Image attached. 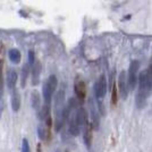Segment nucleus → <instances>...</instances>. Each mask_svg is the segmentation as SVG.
<instances>
[{"label":"nucleus","mask_w":152,"mask_h":152,"mask_svg":"<svg viewBox=\"0 0 152 152\" xmlns=\"http://www.w3.org/2000/svg\"><path fill=\"white\" fill-rule=\"evenodd\" d=\"M118 92L119 95L123 100H126L127 96H128V85H127V77H126V72H121L118 77Z\"/></svg>","instance_id":"7ed1b4c3"},{"label":"nucleus","mask_w":152,"mask_h":152,"mask_svg":"<svg viewBox=\"0 0 152 152\" xmlns=\"http://www.w3.org/2000/svg\"><path fill=\"white\" fill-rule=\"evenodd\" d=\"M35 63V55H34V51L30 50L28 51V65L33 66V64Z\"/></svg>","instance_id":"4be33fe9"},{"label":"nucleus","mask_w":152,"mask_h":152,"mask_svg":"<svg viewBox=\"0 0 152 152\" xmlns=\"http://www.w3.org/2000/svg\"><path fill=\"white\" fill-rule=\"evenodd\" d=\"M12 109L14 113H17L20 108V95H19L18 90L15 89L13 90V94H12Z\"/></svg>","instance_id":"6e6552de"},{"label":"nucleus","mask_w":152,"mask_h":152,"mask_svg":"<svg viewBox=\"0 0 152 152\" xmlns=\"http://www.w3.org/2000/svg\"><path fill=\"white\" fill-rule=\"evenodd\" d=\"M50 117V104H43L40 113H39V119L40 121H45Z\"/></svg>","instance_id":"4468645a"},{"label":"nucleus","mask_w":152,"mask_h":152,"mask_svg":"<svg viewBox=\"0 0 152 152\" xmlns=\"http://www.w3.org/2000/svg\"><path fill=\"white\" fill-rule=\"evenodd\" d=\"M8 56H9V59H10V61L15 65H18L20 63V58H22V55H20V52L19 50L17 49H10L9 50V53H8Z\"/></svg>","instance_id":"ddd939ff"},{"label":"nucleus","mask_w":152,"mask_h":152,"mask_svg":"<svg viewBox=\"0 0 152 152\" xmlns=\"http://www.w3.org/2000/svg\"><path fill=\"white\" fill-rule=\"evenodd\" d=\"M42 92H43V99H45V104H50L51 102V98H52V93H51L50 89L47 84V81L43 84V88H42Z\"/></svg>","instance_id":"2eb2a0df"},{"label":"nucleus","mask_w":152,"mask_h":152,"mask_svg":"<svg viewBox=\"0 0 152 152\" xmlns=\"http://www.w3.org/2000/svg\"><path fill=\"white\" fill-rule=\"evenodd\" d=\"M146 72V77H148V82L150 84V86L152 88V65L149 66V68L145 69Z\"/></svg>","instance_id":"412c9836"},{"label":"nucleus","mask_w":152,"mask_h":152,"mask_svg":"<svg viewBox=\"0 0 152 152\" xmlns=\"http://www.w3.org/2000/svg\"><path fill=\"white\" fill-rule=\"evenodd\" d=\"M40 104H41L40 93H39V91L34 90V91H32V93H31V106L33 109L40 110Z\"/></svg>","instance_id":"f8f14e48"},{"label":"nucleus","mask_w":152,"mask_h":152,"mask_svg":"<svg viewBox=\"0 0 152 152\" xmlns=\"http://www.w3.org/2000/svg\"><path fill=\"white\" fill-rule=\"evenodd\" d=\"M31 74L32 84L33 85H38L40 83V75H41V63L40 61H35L33 64Z\"/></svg>","instance_id":"423d86ee"},{"label":"nucleus","mask_w":152,"mask_h":152,"mask_svg":"<svg viewBox=\"0 0 152 152\" xmlns=\"http://www.w3.org/2000/svg\"><path fill=\"white\" fill-rule=\"evenodd\" d=\"M98 108H99V110H100V114L102 116H106V107H104V104H103V102L102 100H98Z\"/></svg>","instance_id":"5701e85b"},{"label":"nucleus","mask_w":152,"mask_h":152,"mask_svg":"<svg viewBox=\"0 0 152 152\" xmlns=\"http://www.w3.org/2000/svg\"><path fill=\"white\" fill-rule=\"evenodd\" d=\"M83 127H84V143L90 149L92 145V137H93L92 131H93V128H92V125L89 121L85 123V125Z\"/></svg>","instance_id":"20e7f679"},{"label":"nucleus","mask_w":152,"mask_h":152,"mask_svg":"<svg viewBox=\"0 0 152 152\" xmlns=\"http://www.w3.org/2000/svg\"><path fill=\"white\" fill-rule=\"evenodd\" d=\"M4 90V80H2V63L0 61V96L2 94Z\"/></svg>","instance_id":"b1692460"},{"label":"nucleus","mask_w":152,"mask_h":152,"mask_svg":"<svg viewBox=\"0 0 152 152\" xmlns=\"http://www.w3.org/2000/svg\"><path fill=\"white\" fill-rule=\"evenodd\" d=\"M90 109H91V119H92V128L94 129H99V126H100V119H99V115H98V109L93 106V100L90 99L89 102Z\"/></svg>","instance_id":"39448f33"},{"label":"nucleus","mask_w":152,"mask_h":152,"mask_svg":"<svg viewBox=\"0 0 152 152\" xmlns=\"http://www.w3.org/2000/svg\"><path fill=\"white\" fill-rule=\"evenodd\" d=\"M31 73V69H30V65L28 64H24L23 68H22V88H25L26 85V81H27V77H28V74Z\"/></svg>","instance_id":"dca6fc26"},{"label":"nucleus","mask_w":152,"mask_h":152,"mask_svg":"<svg viewBox=\"0 0 152 152\" xmlns=\"http://www.w3.org/2000/svg\"><path fill=\"white\" fill-rule=\"evenodd\" d=\"M140 63L137 60H133L129 64V68L126 73L127 77V85H128V91H133L137 84V72H139Z\"/></svg>","instance_id":"f257e3e1"},{"label":"nucleus","mask_w":152,"mask_h":152,"mask_svg":"<svg viewBox=\"0 0 152 152\" xmlns=\"http://www.w3.org/2000/svg\"><path fill=\"white\" fill-rule=\"evenodd\" d=\"M47 84H48V86H49V89H50L51 93L53 94V93H55V91H56V89H57V85H58L57 77H56L55 75L49 76V78L47 80Z\"/></svg>","instance_id":"f3484780"},{"label":"nucleus","mask_w":152,"mask_h":152,"mask_svg":"<svg viewBox=\"0 0 152 152\" xmlns=\"http://www.w3.org/2000/svg\"><path fill=\"white\" fill-rule=\"evenodd\" d=\"M17 83V73L15 70H9L7 75V85L10 90H14L16 88Z\"/></svg>","instance_id":"9b49d317"},{"label":"nucleus","mask_w":152,"mask_h":152,"mask_svg":"<svg viewBox=\"0 0 152 152\" xmlns=\"http://www.w3.org/2000/svg\"><path fill=\"white\" fill-rule=\"evenodd\" d=\"M75 118L76 121H77V123H78V125L81 126V128L85 125L86 121H89L88 119V113H86V110L84 108H80L77 110V113L75 114Z\"/></svg>","instance_id":"1a4fd4ad"},{"label":"nucleus","mask_w":152,"mask_h":152,"mask_svg":"<svg viewBox=\"0 0 152 152\" xmlns=\"http://www.w3.org/2000/svg\"><path fill=\"white\" fill-rule=\"evenodd\" d=\"M74 90H75L76 96L80 101H83L85 99V94H86V88H85V84L82 81H77L75 82L74 85Z\"/></svg>","instance_id":"0eeeda50"},{"label":"nucleus","mask_w":152,"mask_h":152,"mask_svg":"<svg viewBox=\"0 0 152 152\" xmlns=\"http://www.w3.org/2000/svg\"><path fill=\"white\" fill-rule=\"evenodd\" d=\"M106 93H107V80H106V76L102 74L99 76L98 81L94 84V94L96 100H102Z\"/></svg>","instance_id":"f03ea898"},{"label":"nucleus","mask_w":152,"mask_h":152,"mask_svg":"<svg viewBox=\"0 0 152 152\" xmlns=\"http://www.w3.org/2000/svg\"><path fill=\"white\" fill-rule=\"evenodd\" d=\"M68 131H69V133L73 135V136H77L80 132H81V126L78 125V123L76 121L75 118V115L69 119V127H68Z\"/></svg>","instance_id":"9d476101"},{"label":"nucleus","mask_w":152,"mask_h":152,"mask_svg":"<svg viewBox=\"0 0 152 152\" xmlns=\"http://www.w3.org/2000/svg\"><path fill=\"white\" fill-rule=\"evenodd\" d=\"M47 128H45V125H39L38 127V135H39V139L40 140H45V137H47Z\"/></svg>","instance_id":"6ab92c4d"},{"label":"nucleus","mask_w":152,"mask_h":152,"mask_svg":"<svg viewBox=\"0 0 152 152\" xmlns=\"http://www.w3.org/2000/svg\"><path fill=\"white\" fill-rule=\"evenodd\" d=\"M113 80V83H111V91H113V94H111V103L116 106V103H117V86H116V84L114 82V78H111Z\"/></svg>","instance_id":"a211bd4d"},{"label":"nucleus","mask_w":152,"mask_h":152,"mask_svg":"<svg viewBox=\"0 0 152 152\" xmlns=\"http://www.w3.org/2000/svg\"><path fill=\"white\" fill-rule=\"evenodd\" d=\"M22 152H31V148H30V144H28V141L26 139L22 140V148H20Z\"/></svg>","instance_id":"aec40b11"}]
</instances>
